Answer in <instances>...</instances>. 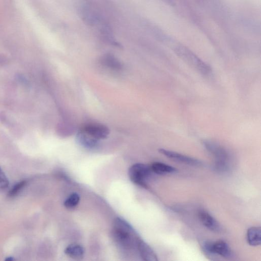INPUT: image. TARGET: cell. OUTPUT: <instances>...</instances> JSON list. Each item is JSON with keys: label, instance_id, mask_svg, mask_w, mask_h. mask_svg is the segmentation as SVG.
Listing matches in <instances>:
<instances>
[{"label": "cell", "instance_id": "5b68a950", "mask_svg": "<svg viewBox=\"0 0 261 261\" xmlns=\"http://www.w3.org/2000/svg\"><path fill=\"white\" fill-rule=\"evenodd\" d=\"M177 51L178 54L184 61L200 73L203 74H207L211 72V69L210 67L191 53L190 51L184 48H180Z\"/></svg>", "mask_w": 261, "mask_h": 261}, {"label": "cell", "instance_id": "3957f363", "mask_svg": "<svg viewBox=\"0 0 261 261\" xmlns=\"http://www.w3.org/2000/svg\"><path fill=\"white\" fill-rule=\"evenodd\" d=\"M202 249L208 255L217 254L226 258H230L233 256V252L230 246L223 240L205 241L202 244Z\"/></svg>", "mask_w": 261, "mask_h": 261}, {"label": "cell", "instance_id": "9a60e30c", "mask_svg": "<svg viewBox=\"0 0 261 261\" xmlns=\"http://www.w3.org/2000/svg\"><path fill=\"white\" fill-rule=\"evenodd\" d=\"M26 184L27 182L26 181H23L16 184L10 191L9 193V196L14 197L17 195Z\"/></svg>", "mask_w": 261, "mask_h": 261}, {"label": "cell", "instance_id": "7c38bea8", "mask_svg": "<svg viewBox=\"0 0 261 261\" xmlns=\"http://www.w3.org/2000/svg\"><path fill=\"white\" fill-rule=\"evenodd\" d=\"M65 253L74 259H80L84 254V248L78 244H71L68 246L65 250Z\"/></svg>", "mask_w": 261, "mask_h": 261}, {"label": "cell", "instance_id": "2e32d148", "mask_svg": "<svg viewBox=\"0 0 261 261\" xmlns=\"http://www.w3.org/2000/svg\"><path fill=\"white\" fill-rule=\"evenodd\" d=\"M9 181L4 172L0 168V189H4L9 186Z\"/></svg>", "mask_w": 261, "mask_h": 261}, {"label": "cell", "instance_id": "ba28073f", "mask_svg": "<svg viewBox=\"0 0 261 261\" xmlns=\"http://www.w3.org/2000/svg\"><path fill=\"white\" fill-rule=\"evenodd\" d=\"M198 217L202 225L207 229L215 233L221 232L220 224L210 213L203 210L200 211Z\"/></svg>", "mask_w": 261, "mask_h": 261}, {"label": "cell", "instance_id": "8fae6325", "mask_svg": "<svg viewBox=\"0 0 261 261\" xmlns=\"http://www.w3.org/2000/svg\"><path fill=\"white\" fill-rule=\"evenodd\" d=\"M150 167L152 172L158 175H163L177 172L174 167L161 163H154Z\"/></svg>", "mask_w": 261, "mask_h": 261}, {"label": "cell", "instance_id": "30bf717a", "mask_svg": "<svg viewBox=\"0 0 261 261\" xmlns=\"http://www.w3.org/2000/svg\"><path fill=\"white\" fill-rule=\"evenodd\" d=\"M247 240L252 246L260 245L261 243V230L260 227H251L247 232Z\"/></svg>", "mask_w": 261, "mask_h": 261}, {"label": "cell", "instance_id": "4fadbf2b", "mask_svg": "<svg viewBox=\"0 0 261 261\" xmlns=\"http://www.w3.org/2000/svg\"><path fill=\"white\" fill-rule=\"evenodd\" d=\"M79 134L78 140L84 146L87 148H93L97 145V140L81 132H80Z\"/></svg>", "mask_w": 261, "mask_h": 261}, {"label": "cell", "instance_id": "9c48e42d", "mask_svg": "<svg viewBox=\"0 0 261 261\" xmlns=\"http://www.w3.org/2000/svg\"><path fill=\"white\" fill-rule=\"evenodd\" d=\"M137 248L141 258L146 261H158V258L152 248L143 240L140 239Z\"/></svg>", "mask_w": 261, "mask_h": 261}, {"label": "cell", "instance_id": "7a4b0ae2", "mask_svg": "<svg viewBox=\"0 0 261 261\" xmlns=\"http://www.w3.org/2000/svg\"><path fill=\"white\" fill-rule=\"evenodd\" d=\"M206 149L215 158V170L220 173L228 172L231 169L230 158L228 151L221 145L210 141L203 142Z\"/></svg>", "mask_w": 261, "mask_h": 261}, {"label": "cell", "instance_id": "277c9868", "mask_svg": "<svg viewBox=\"0 0 261 261\" xmlns=\"http://www.w3.org/2000/svg\"><path fill=\"white\" fill-rule=\"evenodd\" d=\"M152 171L147 165L137 164L132 166L129 170V177L134 184L147 188L146 180L150 177Z\"/></svg>", "mask_w": 261, "mask_h": 261}, {"label": "cell", "instance_id": "52a82bcc", "mask_svg": "<svg viewBox=\"0 0 261 261\" xmlns=\"http://www.w3.org/2000/svg\"><path fill=\"white\" fill-rule=\"evenodd\" d=\"M159 151L166 156L167 158L184 164L192 166H199L201 164V163L197 160L189 158V156L177 152L167 150L164 148L160 149Z\"/></svg>", "mask_w": 261, "mask_h": 261}, {"label": "cell", "instance_id": "8992f818", "mask_svg": "<svg viewBox=\"0 0 261 261\" xmlns=\"http://www.w3.org/2000/svg\"><path fill=\"white\" fill-rule=\"evenodd\" d=\"M93 139L98 140L108 138L110 134L109 129L105 125L91 123L85 125L80 130Z\"/></svg>", "mask_w": 261, "mask_h": 261}, {"label": "cell", "instance_id": "e0dca14e", "mask_svg": "<svg viewBox=\"0 0 261 261\" xmlns=\"http://www.w3.org/2000/svg\"><path fill=\"white\" fill-rule=\"evenodd\" d=\"M15 260V258L13 257H12V256L8 257L6 259V260H7V261H13V260Z\"/></svg>", "mask_w": 261, "mask_h": 261}, {"label": "cell", "instance_id": "6da1fadb", "mask_svg": "<svg viewBox=\"0 0 261 261\" xmlns=\"http://www.w3.org/2000/svg\"><path fill=\"white\" fill-rule=\"evenodd\" d=\"M113 232L116 242L124 249L137 247L140 239L133 228L125 221L120 218L116 219Z\"/></svg>", "mask_w": 261, "mask_h": 261}, {"label": "cell", "instance_id": "5bb4252c", "mask_svg": "<svg viewBox=\"0 0 261 261\" xmlns=\"http://www.w3.org/2000/svg\"><path fill=\"white\" fill-rule=\"evenodd\" d=\"M80 197L79 194L74 193L71 194L65 200V206L69 208H72L76 207L80 201Z\"/></svg>", "mask_w": 261, "mask_h": 261}]
</instances>
